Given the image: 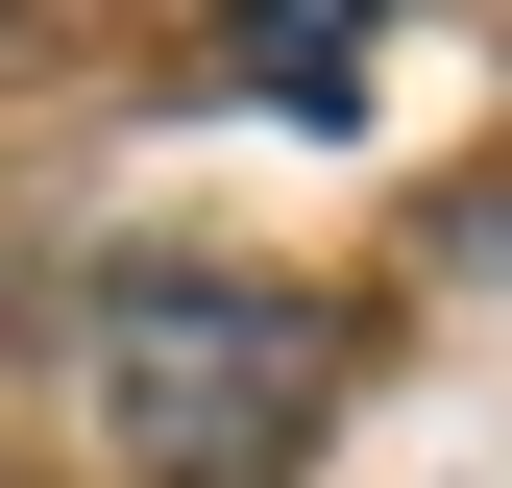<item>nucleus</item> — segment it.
I'll list each match as a JSON object with an SVG mask.
<instances>
[{"label": "nucleus", "instance_id": "nucleus-1", "mask_svg": "<svg viewBox=\"0 0 512 488\" xmlns=\"http://www.w3.org/2000/svg\"><path fill=\"white\" fill-rule=\"evenodd\" d=\"M49 366H74L122 488H269L317 440V391H342V318L244 293V269H74L49 293Z\"/></svg>", "mask_w": 512, "mask_h": 488}, {"label": "nucleus", "instance_id": "nucleus-2", "mask_svg": "<svg viewBox=\"0 0 512 488\" xmlns=\"http://www.w3.org/2000/svg\"><path fill=\"white\" fill-rule=\"evenodd\" d=\"M366 25H391V0H244V98H269V122H342L366 98Z\"/></svg>", "mask_w": 512, "mask_h": 488}]
</instances>
